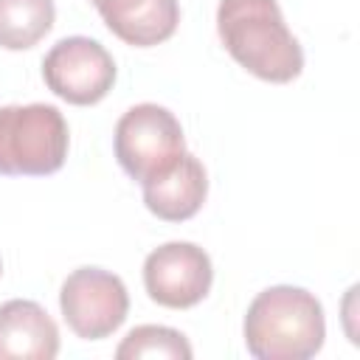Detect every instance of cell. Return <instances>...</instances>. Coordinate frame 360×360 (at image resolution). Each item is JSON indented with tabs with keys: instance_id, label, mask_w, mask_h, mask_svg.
<instances>
[{
	"instance_id": "8992f818",
	"label": "cell",
	"mask_w": 360,
	"mask_h": 360,
	"mask_svg": "<svg viewBox=\"0 0 360 360\" xmlns=\"http://www.w3.org/2000/svg\"><path fill=\"white\" fill-rule=\"evenodd\" d=\"M42 79L53 96L68 104H98L115 82L110 51L90 37H65L42 59Z\"/></svg>"
},
{
	"instance_id": "9c48e42d",
	"label": "cell",
	"mask_w": 360,
	"mask_h": 360,
	"mask_svg": "<svg viewBox=\"0 0 360 360\" xmlns=\"http://www.w3.org/2000/svg\"><path fill=\"white\" fill-rule=\"evenodd\" d=\"M59 354L56 321L28 298L0 304V360H53Z\"/></svg>"
},
{
	"instance_id": "8fae6325",
	"label": "cell",
	"mask_w": 360,
	"mask_h": 360,
	"mask_svg": "<svg viewBox=\"0 0 360 360\" xmlns=\"http://www.w3.org/2000/svg\"><path fill=\"white\" fill-rule=\"evenodd\" d=\"M56 20L53 0H0V48H34Z\"/></svg>"
},
{
	"instance_id": "52a82bcc",
	"label": "cell",
	"mask_w": 360,
	"mask_h": 360,
	"mask_svg": "<svg viewBox=\"0 0 360 360\" xmlns=\"http://www.w3.org/2000/svg\"><path fill=\"white\" fill-rule=\"evenodd\" d=\"M214 281L208 253L194 242H166L143 262V287L149 298L169 309L197 307Z\"/></svg>"
},
{
	"instance_id": "30bf717a",
	"label": "cell",
	"mask_w": 360,
	"mask_h": 360,
	"mask_svg": "<svg viewBox=\"0 0 360 360\" xmlns=\"http://www.w3.org/2000/svg\"><path fill=\"white\" fill-rule=\"evenodd\" d=\"M107 28L135 48L166 42L180 22L177 0H90Z\"/></svg>"
},
{
	"instance_id": "5b68a950",
	"label": "cell",
	"mask_w": 360,
	"mask_h": 360,
	"mask_svg": "<svg viewBox=\"0 0 360 360\" xmlns=\"http://www.w3.org/2000/svg\"><path fill=\"white\" fill-rule=\"evenodd\" d=\"M59 309L76 338L101 340L127 321L129 292L115 273L101 267H79L59 290Z\"/></svg>"
},
{
	"instance_id": "3957f363",
	"label": "cell",
	"mask_w": 360,
	"mask_h": 360,
	"mask_svg": "<svg viewBox=\"0 0 360 360\" xmlns=\"http://www.w3.org/2000/svg\"><path fill=\"white\" fill-rule=\"evenodd\" d=\"M68 121L53 104L0 107V174L45 177L65 166Z\"/></svg>"
},
{
	"instance_id": "6da1fadb",
	"label": "cell",
	"mask_w": 360,
	"mask_h": 360,
	"mask_svg": "<svg viewBox=\"0 0 360 360\" xmlns=\"http://www.w3.org/2000/svg\"><path fill=\"white\" fill-rule=\"evenodd\" d=\"M217 34L225 51L262 82L287 84L304 70V51L276 0H219Z\"/></svg>"
},
{
	"instance_id": "ba28073f",
	"label": "cell",
	"mask_w": 360,
	"mask_h": 360,
	"mask_svg": "<svg viewBox=\"0 0 360 360\" xmlns=\"http://www.w3.org/2000/svg\"><path fill=\"white\" fill-rule=\"evenodd\" d=\"M146 208L166 222H186L191 219L205 197H208V174L205 166L191 155L183 152L169 169L141 183Z\"/></svg>"
},
{
	"instance_id": "7a4b0ae2",
	"label": "cell",
	"mask_w": 360,
	"mask_h": 360,
	"mask_svg": "<svg viewBox=\"0 0 360 360\" xmlns=\"http://www.w3.org/2000/svg\"><path fill=\"white\" fill-rule=\"evenodd\" d=\"M245 346L259 360H309L326 338L321 301L292 284L262 290L245 312Z\"/></svg>"
},
{
	"instance_id": "4fadbf2b",
	"label": "cell",
	"mask_w": 360,
	"mask_h": 360,
	"mask_svg": "<svg viewBox=\"0 0 360 360\" xmlns=\"http://www.w3.org/2000/svg\"><path fill=\"white\" fill-rule=\"evenodd\" d=\"M0 273H3V262H0Z\"/></svg>"
},
{
	"instance_id": "7c38bea8",
	"label": "cell",
	"mask_w": 360,
	"mask_h": 360,
	"mask_svg": "<svg viewBox=\"0 0 360 360\" xmlns=\"http://www.w3.org/2000/svg\"><path fill=\"white\" fill-rule=\"evenodd\" d=\"M118 360H143V357H158V360H191L194 349L186 340L183 332L172 326H158V323H143L135 326L115 349Z\"/></svg>"
},
{
	"instance_id": "277c9868",
	"label": "cell",
	"mask_w": 360,
	"mask_h": 360,
	"mask_svg": "<svg viewBox=\"0 0 360 360\" xmlns=\"http://www.w3.org/2000/svg\"><path fill=\"white\" fill-rule=\"evenodd\" d=\"M112 149L118 166L132 180L143 183L169 169L186 152V138L172 110L146 101L129 107L118 118Z\"/></svg>"
}]
</instances>
